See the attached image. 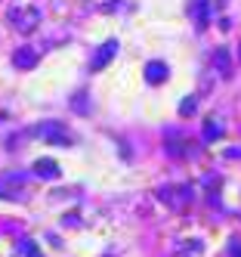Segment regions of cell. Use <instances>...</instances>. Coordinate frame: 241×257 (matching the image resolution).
Returning <instances> with one entry per match:
<instances>
[{
	"mask_svg": "<svg viewBox=\"0 0 241 257\" xmlns=\"http://www.w3.org/2000/svg\"><path fill=\"white\" fill-rule=\"evenodd\" d=\"M31 137L47 140L50 146H71V134L65 131L62 121H44V124H37V127H31Z\"/></svg>",
	"mask_w": 241,
	"mask_h": 257,
	"instance_id": "6da1fadb",
	"label": "cell"
},
{
	"mask_svg": "<svg viewBox=\"0 0 241 257\" xmlns=\"http://www.w3.org/2000/svg\"><path fill=\"white\" fill-rule=\"evenodd\" d=\"M0 198H7V201L25 198V174H22V171H7V174H0Z\"/></svg>",
	"mask_w": 241,
	"mask_h": 257,
	"instance_id": "7a4b0ae2",
	"label": "cell"
},
{
	"mask_svg": "<svg viewBox=\"0 0 241 257\" xmlns=\"http://www.w3.org/2000/svg\"><path fill=\"white\" fill-rule=\"evenodd\" d=\"M7 19L16 25V31L31 34L37 28V22H41V10H37V7H16V10H10Z\"/></svg>",
	"mask_w": 241,
	"mask_h": 257,
	"instance_id": "3957f363",
	"label": "cell"
},
{
	"mask_svg": "<svg viewBox=\"0 0 241 257\" xmlns=\"http://www.w3.org/2000/svg\"><path fill=\"white\" fill-rule=\"evenodd\" d=\"M142 75H145L148 84H164L167 78H170V68H167V62H161V59H152V62H145Z\"/></svg>",
	"mask_w": 241,
	"mask_h": 257,
	"instance_id": "277c9868",
	"label": "cell"
},
{
	"mask_svg": "<svg viewBox=\"0 0 241 257\" xmlns=\"http://www.w3.org/2000/svg\"><path fill=\"white\" fill-rule=\"evenodd\" d=\"M115 56H118V41H105V44L96 50V56H93V71H102Z\"/></svg>",
	"mask_w": 241,
	"mask_h": 257,
	"instance_id": "5b68a950",
	"label": "cell"
},
{
	"mask_svg": "<svg viewBox=\"0 0 241 257\" xmlns=\"http://www.w3.org/2000/svg\"><path fill=\"white\" fill-rule=\"evenodd\" d=\"M189 13H192V19H195V28H198V31L207 28V22H210V4H207V0H192Z\"/></svg>",
	"mask_w": 241,
	"mask_h": 257,
	"instance_id": "8992f818",
	"label": "cell"
},
{
	"mask_svg": "<svg viewBox=\"0 0 241 257\" xmlns=\"http://www.w3.org/2000/svg\"><path fill=\"white\" fill-rule=\"evenodd\" d=\"M164 146H167V152H170L173 158H185V152H189L179 131H170V134H167V137H164Z\"/></svg>",
	"mask_w": 241,
	"mask_h": 257,
	"instance_id": "52a82bcc",
	"label": "cell"
},
{
	"mask_svg": "<svg viewBox=\"0 0 241 257\" xmlns=\"http://www.w3.org/2000/svg\"><path fill=\"white\" fill-rule=\"evenodd\" d=\"M213 68L219 71V78H232V56H229L226 47H219L213 53Z\"/></svg>",
	"mask_w": 241,
	"mask_h": 257,
	"instance_id": "ba28073f",
	"label": "cell"
},
{
	"mask_svg": "<svg viewBox=\"0 0 241 257\" xmlns=\"http://www.w3.org/2000/svg\"><path fill=\"white\" fill-rule=\"evenodd\" d=\"M34 174L44 177V180H47V177L56 180V177H59V164H56L53 158H37V161H34Z\"/></svg>",
	"mask_w": 241,
	"mask_h": 257,
	"instance_id": "9c48e42d",
	"label": "cell"
},
{
	"mask_svg": "<svg viewBox=\"0 0 241 257\" xmlns=\"http://www.w3.org/2000/svg\"><path fill=\"white\" fill-rule=\"evenodd\" d=\"M13 65H16V68H34V65H37V53L28 50V47H25V50H16V53H13Z\"/></svg>",
	"mask_w": 241,
	"mask_h": 257,
	"instance_id": "30bf717a",
	"label": "cell"
},
{
	"mask_svg": "<svg viewBox=\"0 0 241 257\" xmlns=\"http://www.w3.org/2000/svg\"><path fill=\"white\" fill-rule=\"evenodd\" d=\"M176 251H182L185 257H198L204 251V242H198V238H182V242H176Z\"/></svg>",
	"mask_w": 241,
	"mask_h": 257,
	"instance_id": "8fae6325",
	"label": "cell"
},
{
	"mask_svg": "<svg viewBox=\"0 0 241 257\" xmlns=\"http://www.w3.org/2000/svg\"><path fill=\"white\" fill-rule=\"evenodd\" d=\"M216 137H222V127H219V121H216V118H207V121H204V140L213 143Z\"/></svg>",
	"mask_w": 241,
	"mask_h": 257,
	"instance_id": "7c38bea8",
	"label": "cell"
},
{
	"mask_svg": "<svg viewBox=\"0 0 241 257\" xmlns=\"http://www.w3.org/2000/svg\"><path fill=\"white\" fill-rule=\"evenodd\" d=\"M16 248H19V254H22V257H44V254H41V248H37L31 238H22V242H19Z\"/></svg>",
	"mask_w": 241,
	"mask_h": 257,
	"instance_id": "4fadbf2b",
	"label": "cell"
},
{
	"mask_svg": "<svg viewBox=\"0 0 241 257\" xmlns=\"http://www.w3.org/2000/svg\"><path fill=\"white\" fill-rule=\"evenodd\" d=\"M195 112H198V99H195V96H185V99L179 102V115L189 118V115H195Z\"/></svg>",
	"mask_w": 241,
	"mask_h": 257,
	"instance_id": "5bb4252c",
	"label": "cell"
},
{
	"mask_svg": "<svg viewBox=\"0 0 241 257\" xmlns=\"http://www.w3.org/2000/svg\"><path fill=\"white\" fill-rule=\"evenodd\" d=\"M71 105H74V112H78V115H87L90 112V108H87V93H78V96L71 99Z\"/></svg>",
	"mask_w": 241,
	"mask_h": 257,
	"instance_id": "9a60e30c",
	"label": "cell"
},
{
	"mask_svg": "<svg viewBox=\"0 0 241 257\" xmlns=\"http://www.w3.org/2000/svg\"><path fill=\"white\" fill-rule=\"evenodd\" d=\"M229 254L232 257H241V238H232V242H229Z\"/></svg>",
	"mask_w": 241,
	"mask_h": 257,
	"instance_id": "2e32d148",
	"label": "cell"
}]
</instances>
